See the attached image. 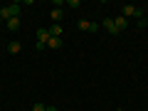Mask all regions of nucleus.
Segmentation results:
<instances>
[{
	"label": "nucleus",
	"instance_id": "10",
	"mask_svg": "<svg viewBox=\"0 0 148 111\" xmlns=\"http://www.w3.org/2000/svg\"><path fill=\"white\" fill-rule=\"evenodd\" d=\"M47 30H49V37H62V25H57V22L52 27H47Z\"/></svg>",
	"mask_w": 148,
	"mask_h": 111
},
{
	"label": "nucleus",
	"instance_id": "12",
	"mask_svg": "<svg viewBox=\"0 0 148 111\" xmlns=\"http://www.w3.org/2000/svg\"><path fill=\"white\" fill-rule=\"evenodd\" d=\"M45 109H47V104H35L32 106V111H45Z\"/></svg>",
	"mask_w": 148,
	"mask_h": 111
},
{
	"label": "nucleus",
	"instance_id": "17",
	"mask_svg": "<svg viewBox=\"0 0 148 111\" xmlns=\"http://www.w3.org/2000/svg\"><path fill=\"white\" fill-rule=\"evenodd\" d=\"M94 111H99V109H94Z\"/></svg>",
	"mask_w": 148,
	"mask_h": 111
},
{
	"label": "nucleus",
	"instance_id": "3",
	"mask_svg": "<svg viewBox=\"0 0 148 111\" xmlns=\"http://www.w3.org/2000/svg\"><path fill=\"white\" fill-rule=\"evenodd\" d=\"M121 15H123V17H126V20H131V17H141V15H143V12H141V10H138V8H136V5H121Z\"/></svg>",
	"mask_w": 148,
	"mask_h": 111
},
{
	"label": "nucleus",
	"instance_id": "11",
	"mask_svg": "<svg viewBox=\"0 0 148 111\" xmlns=\"http://www.w3.org/2000/svg\"><path fill=\"white\" fill-rule=\"evenodd\" d=\"M20 49H22V45L17 42V40H15V42H10V45H8V52H10V54H17Z\"/></svg>",
	"mask_w": 148,
	"mask_h": 111
},
{
	"label": "nucleus",
	"instance_id": "13",
	"mask_svg": "<svg viewBox=\"0 0 148 111\" xmlns=\"http://www.w3.org/2000/svg\"><path fill=\"white\" fill-rule=\"evenodd\" d=\"M67 5H69V8H79L82 3H79V0H67Z\"/></svg>",
	"mask_w": 148,
	"mask_h": 111
},
{
	"label": "nucleus",
	"instance_id": "5",
	"mask_svg": "<svg viewBox=\"0 0 148 111\" xmlns=\"http://www.w3.org/2000/svg\"><path fill=\"white\" fill-rule=\"evenodd\" d=\"M104 30L109 32V35H119V30H116V25H114V17H104Z\"/></svg>",
	"mask_w": 148,
	"mask_h": 111
},
{
	"label": "nucleus",
	"instance_id": "2",
	"mask_svg": "<svg viewBox=\"0 0 148 111\" xmlns=\"http://www.w3.org/2000/svg\"><path fill=\"white\" fill-rule=\"evenodd\" d=\"M47 40H49V30L47 27H40L37 30V45L35 47L37 49H47Z\"/></svg>",
	"mask_w": 148,
	"mask_h": 111
},
{
	"label": "nucleus",
	"instance_id": "15",
	"mask_svg": "<svg viewBox=\"0 0 148 111\" xmlns=\"http://www.w3.org/2000/svg\"><path fill=\"white\" fill-rule=\"evenodd\" d=\"M0 25H5V20H3V15H0Z\"/></svg>",
	"mask_w": 148,
	"mask_h": 111
},
{
	"label": "nucleus",
	"instance_id": "8",
	"mask_svg": "<svg viewBox=\"0 0 148 111\" xmlns=\"http://www.w3.org/2000/svg\"><path fill=\"white\" fill-rule=\"evenodd\" d=\"M5 27H8L10 32H17V30H20V17H12V20H8Z\"/></svg>",
	"mask_w": 148,
	"mask_h": 111
},
{
	"label": "nucleus",
	"instance_id": "9",
	"mask_svg": "<svg viewBox=\"0 0 148 111\" xmlns=\"http://www.w3.org/2000/svg\"><path fill=\"white\" fill-rule=\"evenodd\" d=\"M47 47L49 49H59V47H62V37H49V40H47Z\"/></svg>",
	"mask_w": 148,
	"mask_h": 111
},
{
	"label": "nucleus",
	"instance_id": "16",
	"mask_svg": "<svg viewBox=\"0 0 148 111\" xmlns=\"http://www.w3.org/2000/svg\"><path fill=\"white\" fill-rule=\"evenodd\" d=\"M146 15H148V8H146ZM146 22H148V20H146Z\"/></svg>",
	"mask_w": 148,
	"mask_h": 111
},
{
	"label": "nucleus",
	"instance_id": "4",
	"mask_svg": "<svg viewBox=\"0 0 148 111\" xmlns=\"http://www.w3.org/2000/svg\"><path fill=\"white\" fill-rule=\"evenodd\" d=\"M77 30H82V32H96L99 25H96V22H89V20H77Z\"/></svg>",
	"mask_w": 148,
	"mask_h": 111
},
{
	"label": "nucleus",
	"instance_id": "6",
	"mask_svg": "<svg viewBox=\"0 0 148 111\" xmlns=\"http://www.w3.org/2000/svg\"><path fill=\"white\" fill-rule=\"evenodd\" d=\"M114 25H116V30H119V32H123V30L128 27V20H126L123 15H119V17H114Z\"/></svg>",
	"mask_w": 148,
	"mask_h": 111
},
{
	"label": "nucleus",
	"instance_id": "14",
	"mask_svg": "<svg viewBox=\"0 0 148 111\" xmlns=\"http://www.w3.org/2000/svg\"><path fill=\"white\" fill-rule=\"evenodd\" d=\"M45 111H57V106H47V109H45Z\"/></svg>",
	"mask_w": 148,
	"mask_h": 111
},
{
	"label": "nucleus",
	"instance_id": "1",
	"mask_svg": "<svg viewBox=\"0 0 148 111\" xmlns=\"http://www.w3.org/2000/svg\"><path fill=\"white\" fill-rule=\"evenodd\" d=\"M0 15H3V20H12V17H20V5L17 3H12V5H5L3 10H0Z\"/></svg>",
	"mask_w": 148,
	"mask_h": 111
},
{
	"label": "nucleus",
	"instance_id": "7",
	"mask_svg": "<svg viewBox=\"0 0 148 111\" xmlns=\"http://www.w3.org/2000/svg\"><path fill=\"white\" fill-rule=\"evenodd\" d=\"M49 17H52V22H57V25H59V20L64 17V10H62V8H52V12H49Z\"/></svg>",
	"mask_w": 148,
	"mask_h": 111
}]
</instances>
